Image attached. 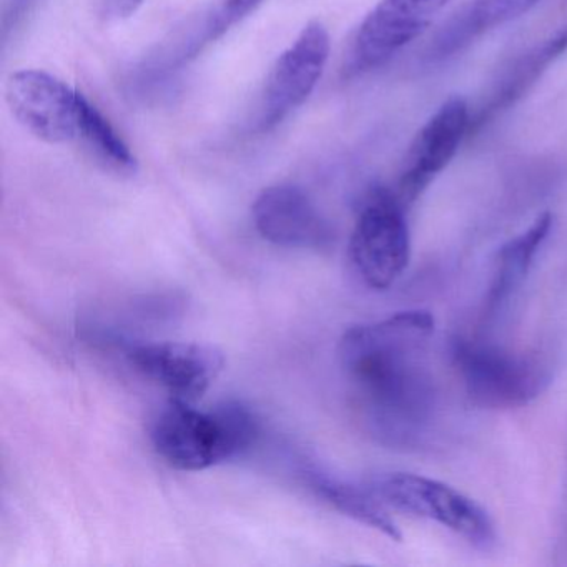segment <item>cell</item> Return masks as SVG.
<instances>
[{"instance_id":"18","label":"cell","mask_w":567,"mask_h":567,"mask_svg":"<svg viewBox=\"0 0 567 567\" xmlns=\"http://www.w3.org/2000/svg\"><path fill=\"white\" fill-rule=\"evenodd\" d=\"M45 0H2V48L8 49L12 41L28 28Z\"/></svg>"},{"instance_id":"10","label":"cell","mask_w":567,"mask_h":567,"mask_svg":"<svg viewBox=\"0 0 567 567\" xmlns=\"http://www.w3.org/2000/svg\"><path fill=\"white\" fill-rule=\"evenodd\" d=\"M471 115L464 99L451 97L417 132L398 182L396 195L404 207L421 197L453 161L464 138L470 137Z\"/></svg>"},{"instance_id":"9","label":"cell","mask_w":567,"mask_h":567,"mask_svg":"<svg viewBox=\"0 0 567 567\" xmlns=\"http://www.w3.org/2000/svg\"><path fill=\"white\" fill-rule=\"evenodd\" d=\"M127 358L138 373L164 388L171 400L190 404L207 393L225 367L217 348L181 341L132 344Z\"/></svg>"},{"instance_id":"11","label":"cell","mask_w":567,"mask_h":567,"mask_svg":"<svg viewBox=\"0 0 567 567\" xmlns=\"http://www.w3.org/2000/svg\"><path fill=\"white\" fill-rule=\"evenodd\" d=\"M251 214L260 237L278 247L320 250L333 238L327 218L295 185L265 188L255 200Z\"/></svg>"},{"instance_id":"19","label":"cell","mask_w":567,"mask_h":567,"mask_svg":"<svg viewBox=\"0 0 567 567\" xmlns=\"http://www.w3.org/2000/svg\"><path fill=\"white\" fill-rule=\"evenodd\" d=\"M145 0H101V12L107 21H124L144 6Z\"/></svg>"},{"instance_id":"14","label":"cell","mask_w":567,"mask_h":567,"mask_svg":"<svg viewBox=\"0 0 567 567\" xmlns=\"http://www.w3.org/2000/svg\"><path fill=\"white\" fill-rule=\"evenodd\" d=\"M554 217L546 212L527 230L516 235L501 247L496 270L484 303V317L494 320L509 307L511 300L523 288L534 260L553 230Z\"/></svg>"},{"instance_id":"15","label":"cell","mask_w":567,"mask_h":567,"mask_svg":"<svg viewBox=\"0 0 567 567\" xmlns=\"http://www.w3.org/2000/svg\"><path fill=\"white\" fill-rule=\"evenodd\" d=\"M303 474L310 489L338 513L384 534L396 543L403 539V534L388 513L386 506L374 496L370 487L357 486L320 467H310Z\"/></svg>"},{"instance_id":"1","label":"cell","mask_w":567,"mask_h":567,"mask_svg":"<svg viewBox=\"0 0 567 567\" xmlns=\"http://www.w3.org/2000/svg\"><path fill=\"white\" fill-rule=\"evenodd\" d=\"M434 318L408 310L344 331L340 361L361 424L386 446H413L433 416L427 344Z\"/></svg>"},{"instance_id":"4","label":"cell","mask_w":567,"mask_h":567,"mask_svg":"<svg viewBox=\"0 0 567 567\" xmlns=\"http://www.w3.org/2000/svg\"><path fill=\"white\" fill-rule=\"evenodd\" d=\"M453 360L467 396L487 410L526 406L550 383L544 361L480 341H454Z\"/></svg>"},{"instance_id":"8","label":"cell","mask_w":567,"mask_h":567,"mask_svg":"<svg viewBox=\"0 0 567 567\" xmlns=\"http://www.w3.org/2000/svg\"><path fill=\"white\" fill-rule=\"evenodd\" d=\"M451 0H380L354 35L348 74L361 75L390 62L420 38Z\"/></svg>"},{"instance_id":"20","label":"cell","mask_w":567,"mask_h":567,"mask_svg":"<svg viewBox=\"0 0 567 567\" xmlns=\"http://www.w3.org/2000/svg\"><path fill=\"white\" fill-rule=\"evenodd\" d=\"M564 504H566V509H564L563 540H560V543H563L564 546V554H567V497Z\"/></svg>"},{"instance_id":"2","label":"cell","mask_w":567,"mask_h":567,"mask_svg":"<svg viewBox=\"0 0 567 567\" xmlns=\"http://www.w3.org/2000/svg\"><path fill=\"white\" fill-rule=\"evenodd\" d=\"M258 434L257 416L240 401L202 411L195 404L171 400L155 420L152 443L168 466L204 471L247 453Z\"/></svg>"},{"instance_id":"3","label":"cell","mask_w":567,"mask_h":567,"mask_svg":"<svg viewBox=\"0 0 567 567\" xmlns=\"http://www.w3.org/2000/svg\"><path fill=\"white\" fill-rule=\"evenodd\" d=\"M370 489L384 506L433 520L476 549L496 547V524L489 514L476 501L441 481L411 473H388L374 477Z\"/></svg>"},{"instance_id":"16","label":"cell","mask_w":567,"mask_h":567,"mask_svg":"<svg viewBox=\"0 0 567 567\" xmlns=\"http://www.w3.org/2000/svg\"><path fill=\"white\" fill-rule=\"evenodd\" d=\"M79 141L84 142L85 147L109 171L121 175H134L137 172L138 162L131 147L87 97L82 101Z\"/></svg>"},{"instance_id":"12","label":"cell","mask_w":567,"mask_h":567,"mask_svg":"<svg viewBox=\"0 0 567 567\" xmlns=\"http://www.w3.org/2000/svg\"><path fill=\"white\" fill-rule=\"evenodd\" d=\"M540 0H467L444 22L424 49V64H440L466 51L477 39L533 11Z\"/></svg>"},{"instance_id":"7","label":"cell","mask_w":567,"mask_h":567,"mask_svg":"<svg viewBox=\"0 0 567 567\" xmlns=\"http://www.w3.org/2000/svg\"><path fill=\"white\" fill-rule=\"evenodd\" d=\"M84 97L78 89L38 69L16 72L6 84V101L16 121L51 145L78 141Z\"/></svg>"},{"instance_id":"5","label":"cell","mask_w":567,"mask_h":567,"mask_svg":"<svg viewBox=\"0 0 567 567\" xmlns=\"http://www.w3.org/2000/svg\"><path fill=\"white\" fill-rule=\"evenodd\" d=\"M404 205L394 192L374 187L361 202L350 240V257L361 280L373 290H388L404 274L411 237Z\"/></svg>"},{"instance_id":"17","label":"cell","mask_w":567,"mask_h":567,"mask_svg":"<svg viewBox=\"0 0 567 567\" xmlns=\"http://www.w3.org/2000/svg\"><path fill=\"white\" fill-rule=\"evenodd\" d=\"M265 2L267 0H220L178 45L174 64L182 65L200 55L208 45L224 38L245 19L250 18Z\"/></svg>"},{"instance_id":"13","label":"cell","mask_w":567,"mask_h":567,"mask_svg":"<svg viewBox=\"0 0 567 567\" xmlns=\"http://www.w3.org/2000/svg\"><path fill=\"white\" fill-rule=\"evenodd\" d=\"M564 54H567V25L520 55L507 69L487 101L477 109L476 114L471 115L470 137L486 127L497 115L514 107Z\"/></svg>"},{"instance_id":"6","label":"cell","mask_w":567,"mask_h":567,"mask_svg":"<svg viewBox=\"0 0 567 567\" xmlns=\"http://www.w3.org/2000/svg\"><path fill=\"white\" fill-rule=\"evenodd\" d=\"M330 48V34L321 22L305 25L268 74L255 131L260 134L274 131L307 102L327 68Z\"/></svg>"}]
</instances>
